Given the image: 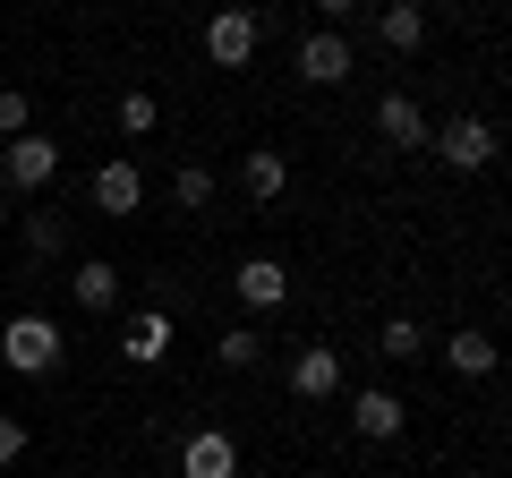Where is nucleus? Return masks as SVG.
Masks as SVG:
<instances>
[{
  "label": "nucleus",
  "mask_w": 512,
  "mask_h": 478,
  "mask_svg": "<svg viewBox=\"0 0 512 478\" xmlns=\"http://www.w3.org/2000/svg\"><path fill=\"white\" fill-rule=\"evenodd\" d=\"M256 350H265V342H256V325H231L214 342V359H222V368H256Z\"/></svg>",
  "instance_id": "obj_19"
},
{
  "label": "nucleus",
  "mask_w": 512,
  "mask_h": 478,
  "mask_svg": "<svg viewBox=\"0 0 512 478\" xmlns=\"http://www.w3.org/2000/svg\"><path fill=\"white\" fill-rule=\"evenodd\" d=\"M376 129L393 137V154H410V146H427V111L410 103V94H384V103H376Z\"/></svg>",
  "instance_id": "obj_12"
},
{
  "label": "nucleus",
  "mask_w": 512,
  "mask_h": 478,
  "mask_svg": "<svg viewBox=\"0 0 512 478\" xmlns=\"http://www.w3.org/2000/svg\"><path fill=\"white\" fill-rule=\"evenodd\" d=\"M60 137H9V188H52Z\"/></svg>",
  "instance_id": "obj_7"
},
{
  "label": "nucleus",
  "mask_w": 512,
  "mask_h": 478,
  "mask_svg": "<svg viewBox=\"0 0 512 478\" xmlns=\"http://www.w3.org/2000/svg\"><path fill=\"white\" fill-rule=\"evenodd\" d=\"M205 60H214V69H248L256 60V18L248 9H222V18L205 26Z\"/></svg>",
  "instance_id": "obj_4"
},
{
  "label": "nucleus",
  "mask_w": 512,
  "mask_h": 478,
  "mask_svg": "<svg viewBox=\"0 0 512 478\" xmlns=\"http://www.w3.org/2000/svg\"><path fill=\"white\" fill-rule=\"evenodd\" d=\"M0 137H26V94L0 86Z\"/></svg>",
  "instance_id": "obj_22"
},
{
  "label": "nucleus",
  "mask_w": 512,
  "mask_h": 478,
  "mask_svg": "<svg viewBox=\"0 0 512 478\" xmlns=\"http://www.w3.org/2000/svg\"><path fill=\"white\" fill-rule=\"evenodd\" d=\"M291 60H299L308 86H350V43H342V35H308Z\"/></svg>",
  "instance_id": "obj_8"
},
{
  "label": "nucleus",
  "mask_w": 512,
  "mask_h": 478,
  "mask_svg": "<svg viewBox=\"0 0 512 478\" xmlns=\"http://www.w3.org/2000/svg\"><path fill=\"white\" fill-rule=\"evenodd\" d=\"M427 146H436V154H444L453 171H487V163H495V120L461 111V120H444V129L427 137Z\"/></svg>",
  "instance_id": "obj_2"
},
{
  "label": "nucleus",
  "mask_w": 512,
  "mask_h": 478,
  "mask_svg": "<svg viewBox=\"0 0 512 478\" xmlns=\"http://www.w3.org/2000/svg\"><path fill=\"white\" fill-rule=\"evenodd\" d=\"M120 129H128V137L154 129V94H120Z\"/></svg>",
  "instance_id": "obj_21"
},
{
  "label": "nucleus",
  "mask_w": 512,
  "mask_h": 478,
  "mask_svg": "<svg viewBox=\"0 0 512 478\" xmlns=\"http://www.w3.org/2000/svg\"><path fill=\"white\" fill-rule=\"evenodd\" d=\"M231 291L248 299L256 316H265V308H282V299H291V274H282L274 257H248V265H239V274H231Z\"/></svg>",
  "instance_id": "obj_9"
},
{
  "label": "nucleus",
  "mask_w": 512,
  "mask_h": 478,
  "mask_svg": "<svg viewBox=\"0 0 512 478\" xmlns=\"http://www.w3.org/2000/svg\"><path fill=\"white\" fill-rule=\"evenodd\" d=\"M94 205H103L111 222L137 214V205H146V180H137V163H103V171H94Z\"/></svg>",
  "instance_id": "obj_10"
},
{
  "label": "nucleus",
  "mask_w": 512,
  "mask_h": 478,
  "mask_svg": "<svg viewBox=\"0 0 512 478\" xmlns=\"http://www.w3.org/2000/svg\"><path fill=\"white\" fill-rule=\"evenodd\" d=\"M402 419H410V410L393 402V393H350V427H359L367 444H384V436H402Z\"/></svg>",
  "instance_id": "obj_13"
},
{
  "label": "nucleus",
  "mask_w": 512,
  "mask_h": 478,
  "mask_svg": "<svg viewBox=\"0 0 512 478\" xmlns=\"http://www.w3.org/2000/svg\"><path fill=\"white\" fill-rule=\"evenodd\" d=\"M376 350H384V359H419V350H427V333L410 325V316H393V325L376 333Z\"/></svg>",
  "instance_id": "obj_18"
},
{
  "label": "nucleus",
  "mask_w": 512,
  "mask_h": 478,
  "mask_svg": "<svg viewBox=\"0 0 512 478\" xmlns=\"http://www.w3.org/2000/svg\"><path fill=\"white\" fill-rule=\"evenodd\" d=\"M291 393H299V402H333V393H342V350H333V342H308V350L291 359Z\"/></svg>",
  "instance_id": "obj_3"
},
{
  "label": "nucleus",
  "mask_w": 512,
  "mask_h": 478,
  "mask_svg": "<svg viewBox=\"0 0 512 478\" xmlns=\"http://www.w3.org/2000/svg\"><path fill=\"white\" fill-rule=\"evenodd\" d=\"M316 9H325V18H350V9H359V0H316Z\"/></svg>",
  "instance_id": "obj_24"
},
{
  "label": "nucleus",
  "mask_w": 512,
  "mask_h": 478,
  "mask_svg": "<svg viewBox=\"0 0 512 478\" xmlns=\"http://www.w3.org/2000/svg\"><path fill=\"white\" fill-rule=\"evenodd\" d=\"M376 43H384V52H419V43H427V9H419V0H384Z\"/></svg>",
  "instance_id": "obj_11"
},
{
  "label": "nucleus",
  "mask_w": 512,
  "mask_h": 478,
  "mask_svg": "<svg viewBox=\"0 0 512 478\" xmlns=\"http://www.w3.org/2000/svg\"><path fill=\"white\" fill-rule=\"evenodd\" d=\"M180 205H188V214L214 205V171H205V163H180Z\"/></svg>",
  "instance_id": "obj_20"
},
{
  "label": "nucleus",
  "mask_w": 512,
  "mask_h": 478,
  "mask_svg": "<svg viewBox=\"0 0 512 478\" xmlns=\"http://www.w3.org/2000/svg\"><path fill=\"white\" fill-rule=\"evenodd\" d=\"M180 478H239V444L222 436V427H197V436L180 444Z\"/></svg>",
  "instance_id": "obj_5"
},
{
  "label": "nucleus",
  "mask_w": 512,
  "mask_h": 478,
  "mask_svg": "<svg viewBox=\"0 0 512 478\" xmlns=\"http://www.w3.org/2000/svg\"><path fill=\"white\" fill-rule=\"evenodd\" d=\"M18 453H26V419H9V410H0V470H9Z\"/></svg>",
  "instance_id": "obj_23"
},
{
  "label": "nucleus",
  "mask_w": 512,
  "mask_h": 478,
  "mask_svg": "<svg viewBox=\"0 0 512 478\" xmlns=\"http://www.w3.org/2000/svg\"><path fill=\"white\" fill-rule=\"evenodd\" d=\"M444 368L453 376H495V333H453V342H444Z\"/></svg>",
  "instance_id": "obj_16"
},
{
  "label": "nucleus",
  "mask_w": 512,
  "mask_h": 478,
  "mask_svg": "<svg viewBox=\"0 0 512 478\" xmlns=\"http://www.w3.org/2000/svg\"><path fill=\"white\" fill-rule=\"evenodd\" d=\"M69 291H77V308H94V316H111L120 308V265H103V257H86L69 274Z\"/></svg>",
  "instance_id": "obj_14"
},
{
  "label": "nucleus",
  "mask_w": 512,
  "mask_h": 478,
  "mask_svg": "<svg viewBox=\"0 0 512 478\" xmlns=\"http://www.w3.org/2000/svg\"><path fill=\"white\" fill-rule=\"evenodd\" d=\"M163 350H171V316L163 308H137L128 333H120V359H128V368H163Z\"/></svg>",
  "instance_id": "obj_6"
},
{
  "label": "nucleus",
  "mask_w": 512,
  "mask_h": 478,
  "mask_svg": "<svg viewBox=\"0 0 512 478\" xmlns=\"http://www.w3.org/2000/svg\"><path fill=\"white\" fill-rule=\"evenodd\" d=\"M0 359L18 376H52L60 359H69V342H60L52 316H9V333H0Z\"/></svg>",
  "instance_id": "obj_1"
},
{
  "label": "nucleus",
  "mask_w": 512,
  "mask_h": 478,
  "mask_svg": "<svg viewBox=\"0 0 512 478\" xmlns=\"http://www.w3.org/2000/svg\"><path fill=\"white\" fill-rule=\"evenodd\" d=\"M26 248H35V257H60V248H69V222H60L52 205H35V214H26Z\"/></svg>",
  "instance_id": "obj_17"
},
{
  "label": "nucleus",
  "mask_w": 512,
  "mask_h": 478,
  "mask_svg": "<svg viewBox=\"0 0 512 478\" xmlns=\"http://www.w3.org/2000/svg\"><path fill=\"white\" fill-rule=\"evenodd\" d=\"M239 188H248V197H256V205H274V197H282V188H291V163H282V154H274V146H256V154H248V163H239Z\"/></svg>",
  "instance_id": "obj_15"
}]
</instances>
